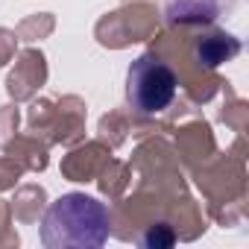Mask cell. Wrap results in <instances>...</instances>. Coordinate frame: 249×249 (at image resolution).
Listing matches in <instances>:
<instances>
[{
	"mask_svg": "<svg viewBox=\"0 0 249 249\" xmlns=\"http://www.w3.org/2000/svg\"><path fill=\"white\" fill-rule=\"evenodd\" d=\"M108 208L79 191L62 194L41 220V243L47 249H97L108 240Z\"/></svg>",
	"mask_w": 249,
	"mask_h": 249,
	"instance_id": "1",
	"label": "cell"
},
{
	"mask_svg": "<svg viewBox=\"0 0 249 249\" xmlns=\"http://www.w3.org/2000/svg\"><path fill=\"white\" fill-rule=\"evenodd\" d=\"M176 73L156 53H141L126 73V100L138 114H159L176 97Z\"/></svg>",
	"mask_w": 249,
	"mask_h": 249,
	"instance_id": "2",
	"label": "cell"
},
{
	"mask_svg": "<svg viewBox=\"0 0 249 249\" xmlns=\"http://www.w3.org/2000/svg\"><path fill=\"white\" fill-rule=\"evenodd\" d=\"M231 0H167L164 12L170 24H205L223 15Z\"/></svg>",
	"mask_w": 249,
	"mask_h": 249,
	"instance_id": "3",
	"label": "cell"
},
{
	"mask_svg": "<svg viewBox=\"0 0 249 249\" xmlns=\"http://www.w3.org/2000/svg\"><path fill=\"white\" fill-rule=\"evenodd\" d=\"M196 53V62L205 65V68H220L223 62L234 59L240 53V41L229 33H211V36H202L194 47Z\"/></svg>",
	"mask_w": 249,
	"mask_h": 249,
	"instance_id": "4",
	"label": "cell"
}]
</instances>
